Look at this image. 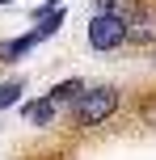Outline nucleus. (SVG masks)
<instances>
[{
    "label": "nucleus",
    "instance_id": "f257e3e1",
    "mask_svg": "<svg viewBox=\"0 0 156 160\" xmlns=\"http://www.w3.org/2000/svg\"><path fill=\"white\" fill-rule=\"evenodd\" d=\"M114 105H118V88L97 84V88H84L72 101V118L80 122V127H97V122H106L110 114H114Z\"/></svg>",
    "mask_w": 156,
    "mask_h": 160
},
{
    "label": "nucleus",
    "instance_id": "f03ea898",
    "mask_svg": "<svg viewBox=\"0 0 156 160\" xmlns=\"http://www.w3.org/2000/svg\"><path fill=\"white\" fill-rule=\"evenodd\" d=\"M118 42H127V17L123 13H97L89 21V47L93 51H114Z\"/></svg>",
    "mask_w": 156,
    "mask_h": 160
},
{
    "label": "nucleus",
    "instance_id": "7ed1b4c3",
    "mask_svg": "<svg viewBox=\"0 0 156 160\" xmlns=\"http://www.w3.org/2000/svg\"><path fill=\"white\" fill-rule=\"evenodd\" d=\"M127 38L139 42V47L156 42V8H143V13H135L131 21H127Z\"/></svg>",
    "mask_w": 156,
    "mask_h": 160
},
{
    "label": "nucleus",
    "instance_id": "20e7f679",
    "mask_svg": "<svg viewBox=\"0 0 156 160\" xmlns=\"http://www.w3.org/2000/svg\"><path fill=\"white\" fill-rule=\"evenodd\" d=\"M21 114H25V122H38V127H47V122L55 118V101H51V97H42V101H25V105H21Z\"/></svg>",
    "mask_w": 156,
    "mask_h": 160
},
{
    "label": "nucleus",
    "instance_id": "39448f33",
    "mask_svg": "<svg viewBox=\"0 0 156 160\" xmlns=\"http://www.w3.org/2000/svg\"><path fill=\"white\" fill-rule=\"evenodd\" d=\"M84 93V80H63V84H55V88H51V101H55V105H63V101H76V97H80Z\"/></svg>",
    "mask_w": 156,
    "mask_h": 160
},
{
    "label": "nucleus",
    "instance_id": "423d86ee",
    "mask_svg": "<svg viewBox=\"0 0 156 160\" xmlns=\"http://www.w3.org/2000/svg\"><path fill=\"white\" fill-rule=\"evenodd\" d=\"M21 80H4V84H0V110H8V105L17 101V97H21Z\"/></svg>",
    "mask_w": 156,
    "mask_h": 160
},
{
    "label": "nucleus",
    "instance_id": "0eeeda50",
    "mask_svg": "<svg viewBox=\"0 0 156 160\" xmlns=\"http://www.w3.org/2000/svg\"><path fill=\"white\" fill-rule=\"evenodd\" d=\"M59 4V0H42V8H38V13H47V8H55Z\"/></svg>",
    "mask_w": 156,
    "mask_h": 160
},
{
    "label": "nucleus",
    "instance_id": "6e6552de",
    "mask_svg": "<svg viewBox=\"0 0 156 160\" xmlns=\"http://www.w3.org/2000/svg\"><path fill=\"white\" fill-rule=\"evenodd\" d=\"M0 4H13V0H0Z\"/></svg>",
    "mask_w": 156,
    "mask_h": 160
}]
</instances>
